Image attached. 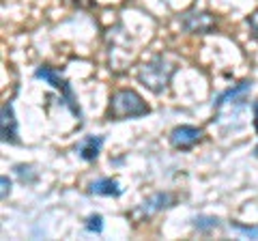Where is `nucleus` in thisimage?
Listing matches in <instances>:
<instances>
[{
	"instance_id": "obj_1",
	"label": "nucleus",
	"mask_w": 258,
	"mask_h": 241,
	"mask_svg": "<svg viewBox=\"0 0 258 241\" xmlns=\"http://www.w3.org/2000/svg\"><path fill=\"white\" fill-rule=\"evenodd\" d=\"M176 71V65L164 56H157L151 63H144L138 69V80L153 93H164L172 80V74Z\"/></svg>"
},
{
	"instance_id": "obj_2",
	"label": "nucleus",
	"mask_w": 258,
	"mask_h": 241,
	"mask_svg": "<svg viewBox=\"0 0 258 241\" xmlns=\"http://www.w3.org/2000/svg\"><path fill=\"white\" fill-rule=\"evenodd\" d=\"M149 106L147 101L132 88H123L116 91L110 99V108H108V116L114 120H123V118H136V116H144L149 114Z\"/></svg>"
},
{
	"instance_id": "obj_3",
	"label": "nucleus",
	"mask_w": 258,
	"mask_h": 241,
	"mask_svg": "<svg viewBox=\"0 0 258 241\" xmlns=\"http://www.w3.org/2000/svg\"><path fill=\"white\" fill-rule=\"evenodd\" d=\"M35 78H39V80H43V82H47V84H52L56 91H60L62 93V103L67 106L74 114L80 118L82 116V110H80V106H78V101H76V95H74V88H71V84L64 80L58 71H54L52 67H39L37 71H35Z\"/></svg>"
},
{
	"instance_id": "obj_4",
	"label": "nucleus",
	"mask_w": 258,
	"mask_h": 241,
	"mask_svg": "<svg viewBox=\"0 0 258 241\" xmlns=\"http://www.w3.org/2000/svg\"><path fill=\"white\" fill-rule=\"evenodd\" d=\"M200 138H203V130L194 125H179L174 127L172 134H170V142L174 149H181V151H187L191 149L194 144H198Z\"/></svg>"
},
{
	"instance_id": "obj_5",
	"label": "nucleus",
	"mask_w": 258,
	"mask_h": 241,
	"mask_svg": "<svg viewBox=\"0 0 258 241\" xmlns=\"http://www.w3.org/2000/svg\"><path fill=\"white\" fill-rule=\"evenodd\" d=\"M183 28L187 30V33H194V35H207L211 33L215 28V18L211 13H187L183 18Z\"/></svg>"
},
{
	"instance_id": "obj_6",
	"label": "nucleus",
	"mask_w": 258,
	"mask_h": 241,
	"mask_svg": "<svg viewBox=\"0 0 258 241\" xmlns=\"http://www.w3.org/2000/svg\"><path fill=\"white\" fill-rule=\"evenodd\" d=\"M0 134H3V142L9 144H18V120H15V112H13V103L7 101L3 106V114H0Z\"/></svg>"
},
{
	"instance_id": "obj_7",
	"label": "nucleus",
	"mask_w": 258,
	"mask_h": 241,
	"mask_svg": "<svg viewBox=\"0 0 258 241\" xmlns=\"http://www.w3.org/2000/svg\"><path fill=\"white\" fill-rule=\"evenodd\" d=\"M170 200H172L170 194H155V196L144 200V203L134 211V215L136 218H151V215H155L157 211H161V209H166L170 205Z\"/></svg>"
},
{
	"instance_id": "obj_8",
	"label": "nucleus",
	"mask_w": 258,
	"mask_h": 241,
	"mask_svg": "<svg viewBox=\"0 0 258 241\" xmlns=\"http://www.w3.org/2000/svg\"><path fill=\"white\" fill-rule=\"evenodd\" d=\"M103 147V136H86V138L78 144V153L86 162H95L99 151Z\"/></svg>"
},
{
	"instance_id": "obj_9",
	"label": "nucleus",
	"mask_w": 258,
	"mask_h": 241,
	"mask_svg": "<svg viewBox=\"0 0 258 241\" xmlns=\"http://www.w3.org/2000/svg\"><path fill=\"white\" fill-rule=\"evenodd\" d=\"M249 88H252V84H249V82H241L237 86L228 88V91L222 93L220 97H217L215 108H222V106H226V103H243V97L247 95Z\"/></svg>"
},
{
	"instance_id": "obj_10",
	"label": "nucleus",
	"mask_w": 258,
	"mask_h": 241,
	"mask_svg": "<svg viewBox=\"0 0 258 241\" xmlns=\"http://www.w3.org/2000/svg\"><path fill=\"white\" fill-rule=\"evenodd\" d=\"M88 192L95 196H120L123 188H120L118 181H114V179H99L88 186Z\"/></svg>"
},
{
	"instance_id": "obj_11",
	"label": "nucleus",
	"mask_w": 258,
	"mask_h": 241,
	"mask_svg": "<svg viewBox=\"0 0 258 241\" xmlns=\"http://www.w3.org/2000/svg\"><path fill=\"white\" fill-rule=\"evenodd\" d=\"M217 226H220V220L213 218V215H198V218H194V228H198L200 232L213 230Z\"/></svg>"
},
{
	"instance_id": "obj_12",
	"label": "nucleus",
	"mask_w": 258,
	"mask_h": 241,
	"mask_svg": "<svg viewBox=\"0 0 258 241\" xmlns=\"http://www.w3.org/2000/svg\"><path fill=\"white\" fill-rule=\"evenodd\" d=\"M15 174H18L24 183H35L37 181V172H32V166H26V164L15 166Z\"/></svg>"
},
{
	"instance_id": "obj_13",
	"label": "nucleus",
	"mask_w": 258,
	"mask_h": 241,
	"mask_svg": "<svg viewBox=\"0 0 258 241\" xmlns=\"http://www.w3.org/2000/svg\"><path fill=\"white\" fill-rule=\"evenodd\" d=\"M230 228H232V230H237V232H241V235H243V237L258 239V228H256V226H243V224L232 222V224H230Z\"/></svg>"
},
{
	"instance_id": "obj_14",
	"label": "nucleus",
	"mask_w": 258,
	"mask_h": 241,
	"mask_svg": "<svg viewBox=\"0 0 258 241\" xmlns=\"http://www.w3.org/2000/svg\"><path fill=\"white\" fill-rule=\"evenodd\" d=\"M86 228L91 230V232H97V235H99V232L103 230V218H101L99 213L88 215V220H86Z\"/></svg>"
},
{
	"instance_id": "obj_15",
	"label": "nucleus",
	"mask_w": 258,
	"mask_h": 241,
	"mask_svg": "<svg viewBox=\"0 0 258 241\" xmlns=\"http://www.w3.org/2000/svg\"><path fill=\"white\" fill-rule=\"evenodd\" d=\"M247 24H249V28H252L254 33L258 35V11H254L252 15H249V18H247Z\"/></svg>"
},
{
	"instance_id": "obj_16",
	"label": "nucleus",
	"mask_w": 258,
	"mask_h": 241,
	"mask_svg": "<svg viewBox=\"0 0 258 241\" xmlns=\"http://www.w3.org/2000/svg\"><path fill=\"white\" fill-rule=\"evenodd\" d=\"M3 198L9 196V192H11V181H9V176H3Z\"/></svg>"
},
{
	"instance_id": "obj_17",
	"label": "nucleus",
	"mask_w": 258,
	"mask_h": 241,
	"mask_svg": "<svg viewBox=\"0 0 258 241\" xmlns=\"http://www.w3.org/2000/svg\"><path fill=\"white\" fill-rule=\"evenodd\" d=\"M254 130H256V134H258V101L254 103Z\"/></svg>"
}]
</instances>
